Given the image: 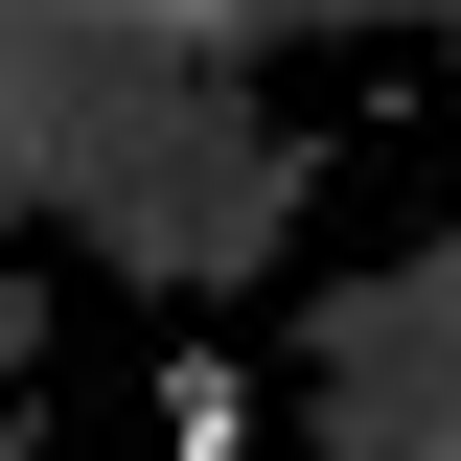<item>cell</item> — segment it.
Instances as JSON below:
<instances>
[{"instance_id": "6da1fadb", "label": "cell", "mask_w": 461, "mask_h": 461, "mask_svg": "<svg viewBox=\"0 0 461 461\" xmlns=\"http://www.w3.org/2000/svg\"><path fill=\"white\" fill-rule=\"evenodd\" d=\"M162 438H185V461H254V369H208V346H185V369H162Z\"/></svg>"}]
</instances>
